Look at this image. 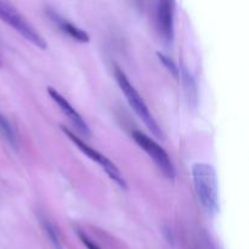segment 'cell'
Masks as SVG:
<instances>
[{
	"mask_svg": "<svg viewBox=\"0 0 249 249\" xmlns=\"http://www.w3.org/2000/svg\"><path fill=\"white\" fill-rule=\"evenodd\" d=\"M49 17H50L51 21L57 26V28L60 29L63 34L70 36V38L74 39V40L79 41V43H88V41H89V36H88L87 32L82 31V29L78 28L77 26L72 24L71 22L66 21L63 17L58 16L56 12L49 11Z\"/></svg>",
	"mask_w": 249,
	"mask_h": 249,
	"instance_id": "cell-8",
	"label": "cell"
},
{
	"mask_svg": "<svg viewBox=\"0 0 249 249\" xmlns=\"http://www.w3.org/2000/svg\"><path fill=\"white\" fill-rule=\"evenodd\" d=\"M40 224H41V226H43L45 233L48 235V237H49V240H50L53 247L55 249H63L60 232H58L57 228H56V226L53 224V221H50L48 218H45V216H41Z\"/></svg>",
	"mask_w": 249,
	"mask_h": 249,
	"instance_id": "cell-11",
	"label": "cell"
},
{
	"mask_svg": "<svg viewBox=\"0 0 249 249\" xmlns=\"http://www.w3.org/2000/svg\"><path fill=\"white\" fill-rule=\"evenodd\" d=\"M61 130L65 133V135L67 136V138L70 139V140L72 141V142L74 143V145L77 146V147L79 148V150L82 151L87 157H89L91 160H95L100 167L104 168V170L107 173V175H108L114 182H117L122 189H126L125 180H124V178L122 177L121 172H119V169L116 167V164H114L113 162H111L108 158L105 157V156L102 155V153H100L99 151H96L95 148L90 147L89 145H87L82 139L78 138L77 135H74V134H73L68 128L61 125Z\"/></svg>",
	"mask_w": 249,
	"mask_h": 249,
	"instance_id": "cell-4",
	"label": "cell"
},
{
	"mask_svg": "<svg viewBox=\"0 0 249 249\" xmlns=\"http://www.w3.org/2000/svg\"><path fill=\"white\" fill-rule=\"evenodd\" d=\"M133 138L136 141L139 146L150 156L153 160V162L156 163V165L158 167V169L162 172V174L164 175L167 179L174 180L175 178V168L173 165L172 160H170L169 156H168L167 151L164 148L160 147L156 141H153L152 139L148 138L146 134L141 133V131L135 130L133 131Z\"/></svg>",
	"mask_w": 249,
	"mask_h": 249,
	"instance_id": "cell-5",
	"label": "cell"
},
{
	"mask_svg": "<svg viewBox=\"0 0 249 249\" xmlns=\"http://www.w3.org/2000/svg\"><path fill=\"white\" fill-rule=\"evenodd\" d=\"M157 55H158V57H160V62H162L163 65H164L165 67H167L168 70H169V72L172 73V74L174 75V77H178V75H179V70H178V67H177V66H175V63L173 62V61L170 60L169 57H167V56H165V55H163V53H157Z\"/></svg>",
	"mask_w": 249,
	"mask_h": 249,
	"instance_id": "cell-12",
	"label": "cell"
},
{
	"mask_svg": "<svg viewBox=\"0 0 249 249\" xmlns=\"http://www.w3.org/2000/svg\"><path fill=\"white\" fill-rule=\"evenodd\" d=\"M175 0H158L157 29L160 38L169 45L174 38Z\"/></svg>",
	"mask_w": 249,
	"mask_h": 249,
	"instance_id": "cell-6",
	"label": "cell"
},
{
	"mask_svg": "<svg viewBox=\"0 0 249 249\" xmlns=\"http://www.w3.org/2000/svg\"><path fill=\"white\" fill-rule=\"evenodd\" d=\"M48 92L49 95H50L51 99H53V101H55V104L57 105L58 108L63 112V114H65V116L72 122L73 125L77 128V130L79 131V133L84 134L85 136H90V129L89 126H88L87 122H85L84 119L82 118V116L73 108L72 105H71L70 102L57 91V90L53 89V88L49 87Z\"/></svg>",
	"mask_w": 249,
	"mask_h": 249,
	"instance_id": "cell-7",
	"label": "cell"
},
{
	"mask_svg": "<svg viewBox=\"0 0 249 249\" xmlns=\"http://www.w3.org/2000/svg\"><path fill=\"white\" fill-rule=\"evenodd\" d=\"M0 138L15 148L18 145V139H17V134L15 131L14 126L5 118L1 112H0Z\"/></svg>",
	"mask_w": 249,
	"mask_h": 249,
	"instance_id": "cell-10",
	"label": "cell"
},
{
	"mask_svg": "<svg viewBox=\"0 0 249 249\" xmlns=\"http://www.w3.org/2000/svg\"><path fill=\"white\" fill-rule=\"evenodd\" d=\"M114 78H116L117 83H118L119 88H121V90L123 91V94L125 95L129 105H130L131 108L135 111V113L138 114L139 118L145 123V125L147 126L148 130H150L153 135L157 136V138H162V131H160L157 122L155 121L153 116L151 114L150 109L146 106L145 101H143L142 97L140 96L138 90H136L135 88H134V85L131 84L130 80L128 79L125 73H124L119 67H114Z\"/></svg>",
	"mask_w": 249,
	"mask_h": 249,
	"instance_id": "cell-2",
	"label": "cell"
},
{
	"mask_svg": "<svg viewBox=\"0 0 249 249\" xmlns=\"http://www.w3.org/2000/svg\"><path fill=\"white\" fill-rule=\"evenodd\" d=\"M0 19L18 32L29 43L40 49H46V41L9 0H0Z\"/></svg>",
	"mask_w": 249,
	"mask_h": 249,
	"instance_id": "cell-3",
	"label": "cell"
},
{
	"mask_svg": "<svg viewBox=\"0 0 249 249\" xmlns=\"http://www.w3.org/2000/svg\"><path fill=\"white\" fill-rule=\"evenodd\" d=\"M181 77H182V83H184V89L186 92L187 101H189L190 106H195L197 104V85L195 82L194 77L190 74L189 71L186 68H182L181 71Z\"/></svg>",
	"mask_w": 249,
	"mask_h": 249,
	"instance_id": "cell-9",
	"label": "cell"
},
{
	"mask_svg": "<svg viewBox=\"0 0 249 249\" xmlns=\"http://www.w3.org/2000/svg\"><path fill=\"white\" fill-rule=\"evenodd\" d=\"M78 236H79V238H80V241L83 242V245H84L88 249H101L99 247V246L96 245V243L92 242V241L90 240V238L88 237L85 233L80 232V231H79V232H78Z\"/></svg>",
	"mask_w": 249,
	"mask_h": 249,
	"instance_id": "cell-13",
	"label": "cell"
},
{
	"mask_svg": "<svg viewBox=\"0 0 249 249\" xmlns=\"http://www.w3.org/2000/svg\"><path fill=\"white\" fill-rule=\"evenodd\" d=\"M192 178L199 203L208 215H215L219 211L218 178L215 169L207 163H196L192 167Z\"/></svg>",
	"mask_w": 249,
	"mask_h": 249,
	"instance_id": "cell-1",
	"label": "cell"
}]
</instances>
